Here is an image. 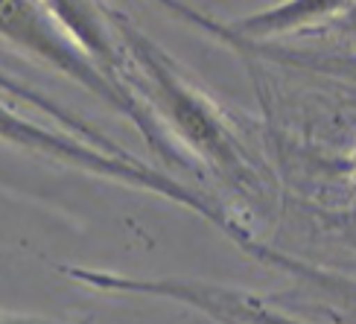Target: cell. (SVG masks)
Segmentation results:
<instances>
[{
  "mask_svg": "<svg viewBox=\"0 0 356 324\" xmlns=\"http://www.w3.org/2000/svg\"><path fill=\"white\" fill-rule=\"evenodd\" d=\"M111 21L120 33L126 50L135 67L143 73L146 97L152 99L155 114L175 131V138L190 146L207 167H213L216 175L236 187H251L257 181V172L251 167L243 140L236 138L228 117L216 108L211 97H204L199 88H193L184 79L181 67L172 65V58L152 44L143 33H138L131 21L123 15H111Z\"/></svg>",
  "mask_w": 356,
  "mask_h": 324,
  "instance_id": "cell-1",
  "label": "cell"
},
{
  "mask_svg": "<svg viewBox=\"0 0 356 324\" xmlns=\"http://www.w3.org/2000/svg\"><path fill=\"white\" fill-rule=\"evenodd\" d=\"M0 38L38 56L41 62L53 65L73 82L88 88L91 94L102 97L108 106L123 111L140 129L146 143L161 158L170 161V164H184V158L164 140V129L158 126V117L143 106L140 97L129 85L111 76L97 62L94 53L70 33V26L58 18L47 0H0Z\"/></svg>",
  "mask_w": 356,
  "mask_h": 324,
  "instance_id": "cell-2",
  "label": "cell"
},
{
  "mask_svg": "<svg viewBox=\"0 0 356 324\" xmlns=\"http://www.w3.org/2000/svg\"><path fill=\"white\" fill-rule=\"evenodd\" d=\"M0 140L3 143H12V146H21V149H33L38 155H47V158H56L62 164H70V167H82L88 172H97V175H106L111 181H123V184H131V187H140V190H149L155 196H164L181 208L199 213L202 219H207L211 225L222 228L228 237L243 245L245 252H251L260 260H275L277 254L272 248L260 245L254 237L248 234V228H243L236 219H231L219 204L207 202L202 196H196L190 187H184L181 181H175L172 175L161 172L149 164H143L140 158L135 155H117V152H108L102 146H94L88 140H79L73 131H56V129H47L35 120H26L18 111H12L6 102H0Z\"/></svg>",
  "mask_w": 356,
  "mask_h": 324,
  "instance_id": "cell-3",
  "label": "cell"
},
{
  "mask_svg": "<svg viewBox=\"0 0 356 324\" xmlns=\"http://www.w3.org/2000/svg\"><path fill=\"white\" fill-rule=\"evenodd\" d=\"M0 91L3 94H9V97H15V99H21V102H26V106H33L35 111H41V114H47V117H53V120L62 126L65 131H73V135H79L82 140H88V143H94V146H102V149H108V152H117V155H129L126 149H120L114 140H108L102 131H97L91 123H85L82 117H76L73 111H67V108H62L58 102H53V99H47L44 94H38V91H33L29 85H24V82H18V79H12V76H6V73H0Z\"/></svg>",
  "mask_w": 356,
  "mask_h": 324,
  "instance_id": "cell-4",
  "label": "cell"
},
{
  "mask_svg": "<svg viewBox=\"0 0 356 324\" xmlns=\"http://www.w3.org/2000/svg\"><path fill=\"white\" fill-rule=\"evenodd\" d=\"M0 324H62V321H47V318H33V316H0Z\"/></svg>",
  "mask_w": 356,
  "mask_h": 324,
  "instance_id": "cell-5",
  "label": "cell"
}]
</instances>
